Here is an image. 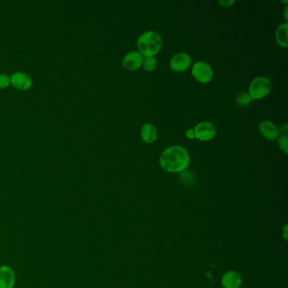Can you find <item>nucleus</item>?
I'll return each mask as SVG.
<instances>
[{"instance_id":"obj_1","label":"nucleus","mask_w":288,"mask_h":288,"mask_svg":"<svg viewBox=\"0 0 288 288\" xmlns=\"http://www.w3.org/2000/svg\"><path fill=\"white\" fill-rule=\"evenodd\" d=\"M159 163L164 171L179 174L186 170L190 166V154L183 146H169L161 154Z\"/></svg>"},{"instance_id":"obj_2","label":"nucleus","mask_w":288,"mask_h":288,"mask_svg":"<svg viewBox=\"0 0 288 288\" xmlns=\"http://www.w3.org/2000/svg\"><path fill=\"white\" fill-rule=\"evenodd\" d=\"M162 38L161 35L154 31L144 32L137 40L138 52L143 55V57H155L161 49Z\"/></svg>"},{"instance_id":"obj_3","label":"nucleus","mask_w":288,"mask_h":288,"mask_svg":"<svg viewBox=\"0 0 288 288\" xmlns=\"http://www.w3.org/2000/svg\"><path fill=\"white\" fill-rule=\"evenodd\" d=\"M271 81L265 76H258L250 82L249 92L253 100H260L267 96L271 91Z\"/></svg>"},{"instance_id":"obj_4","label":"nucleus","mask_w":288,"mask_h":288,"mask_svg":"<svg viewBox=\"0 0 288 288\" xmlns=\"http://www.w3.org/2000/svg\"><path fill=\"white\" fill-rule=\"evenodd\" d=\"M191 74L198 82L205 84L209 83L212 80L214 71L208 63L205 61H197L192 66Z\"/></svg>"},{"instance_id":"obj_5","label":"nucleus","mask_w":288,"mask_h":288,"mask_svg":"<svg viewBox=\"0 0 288 288\" xmlns=\"http://www.w3.org/2000/svg\"><path fill=\"white\" fill-rule=\"evenodd\" d=\"M194 133H195V138L197 140L207 142L212 140L216 135V129L215 125L207 121H203L195 125Z\"/></svg>"},{"instance_id":"obj_6","label":"nucleus","mask_w":288,"mask_h":288,"mask_svg":"<svg viewBox=\"0 0 288 288\" xmlns=\"http://www.w3.org/2000/svg\"><path fill=\"white\" fill-rule=\"evenodd\" d=\"M169 65L175 72H185L191 65V57L186 52H179L171 57Z\"/></svg>"},{"instance_id":"obj_7","label":"nucleus","mask_w":288,"mask_h":288,"mask_svg":"<svg viewBox=\"0 0 288 288\" xmlns=\"http://www.w3.org/2000/svg\"><path fill=\"white\" fill-rule=\"evenodd\" d=\"M143 55L138 51H131L125 55L122 60L123 67L125 70L135 71L140 69L142 65Z\"/></svg>"},{"instance_id":"obj_8","label":"nucleus","mask_w":288,"mask_h":288,"mask_svg":"<svg viewBox=\"0 0 288 288\" xmlns=\"http://www.w3.org/2000/svg\"><path fill=\"white\" fill-rule=\"evenodd\" d=\"M259 131L263 137L268 140H277L280 136V129L270 120H264L259 125Z\"/></svg>"},{"instance_id":"obj_9","label":"nucleus","mask_w":288,"mask_h":288,"mask_svg":"<svg viewBox=\"0 0 288 288\" xmlns=\"http://www.w3.org/2000/svg\"><path fill=\"white\" fill-rule=\"evenodd\" d=\"M11 83L15 88L26 91L31 88L32 85L31 76L24 72H16L11 77Z\"/></svg>"},{"instance_id":"obj_10","label":"nucleus","mask_w":288,"mask_h":288,"mask_svg":"<svg viewBox=\"0 0 288 288\" xmlns=\"http://www.w3.org/2000/svg\"><path fill=\"white\" fill-rule=\"evenodd\" d=\"M16 282V275L8 266L0 267V288H13Z\"/></svg>"},{"instance_id":"obj_11","label":"nucleus","mask_w":288,"mask_h":288,"mask_svg":"<svg viewBox=\"0 0 288 288\" xmlns=\"http://www.w3.org/2000/svg\"><path fill=\"white\" fill-rule=\"evenodd\" d=\"M140 137L143 142L146 144H152L157 139V130L155 125L146 123L140 130Z\"/></svg>"},{"instance_id":"obj_12","label":"nucleus","mask_w":288,"mask_h":288,"mask_svg":"<svg viewBox=\"0 0 288 288\" xmlns=\"http://www.w3.org/2000/svg\"><path fill=\"white\" fill-rule=\"evenodd\" d=\"M221 283L224 288H239L242 284V278L239 273L228 271L223 275Z\"/></svg>"},{"instance_id":"obj_13","label":"nucleus","mask_w":288,"mask_h":288,"mask_svg":"<svg viewBox=\"0 0 288 288\" xmlns=\"http://www.w3.org/2000/svg\"><path fill=\"white\" fill-rule=\"evenodd\" d=\"M288 24L287 22L280 24L275 30V41L281 47H287L288 46Z\"/></svg>"},{"instance_id":"obj_14","label":"nucleus","mask_w":288,"mask_h":288,"mask_svg":"<svg viewBox=\"0 0 288 288\" xmlns=\"http://www.w3.org/2000/svg\"><path fill=\"white\" fill-rule=\"evenodd\" d=\"M141 67L146 72H153L157 67V60L155 57H144Z\"/></svg>"},{"instance_id":"obj_15","label":"nucleus","mask_w":288,"mask_h":288,"mask_svg":"<svg viewBox=\"0 0 288 288\" xmlns=\"http://www.w3.org/2000/svg\"><path fill=\"white\" fill-rule=\"evenodd\" d=\"M253 101L254 100L252 99L250 95L248 92H245V91L240 92L236 97L237 105L241 106V107H245V106H249Z\"/></svg>"},{"instance_id":"obj_16","label":"nucleus","mask_w":288,"mask_h":288,"mask_svg":"<svg viewBox=\"0 0 288 288\" xmlns=\"http://www.w3.org/2000/svg\"><path fill=\"white\" fill-rule=\"evenodd\" d=\"M179 179L181 180V182L184 185H189L192 184L193 180H194V177L193 174L190 171H188L187 169L185 171L179 172Z\"/></svg>"},{"instance_id":"obj_17","label":"nucleus","mask_w":288,"mask_h":288,"mask_svg":"<svg viewBox=\"0 0 288 288\" xmlns=\"http://www.w3.org/2000/svg\"><path fill=\"white\" fill-rule=\"evenodd\" d=\"M278 146L280 147V150L285 154L288 153L287 150V135H280L278 137Z\"/></svg>"},{"instance_id":"obj_18","label":"nucleus","mask_w":288,"mask_h":288,"mask_svg":"<svg viewBox=\"0 0 288 288\" xmlns=\"http://www.w3.org/2000/svg\"><path fill=\"white\" fill-rule=\"evenodd\" d=\"M11 84V78L5 74H0V89L8 87Z\"/></svg>"},{"instance_id":"obj_19","label":"nucleus","mask_w":288,"mask_h":288,"mask_svg":"<svg viewBox=\"0 0 288 288\" xmlns=\"http://www.w3.org/2000/svg\"><path fill=\"white\" fill-rule=\"evenodd\" d=\"M185 136L186 137L189 138L190 140H192L195 138V133H194V130L193 129H190V130H188L185 133Z\"/></svg>"},{"instance_id":"obj_20","label":"nucleus","mask_w":288,"mask_h":288,"mask_svg":"<svg viewBox=\"0 0 288 288\" xmlns=\"http://www.w3.org/2000/svg\"><path fill=\"white\" fill-rule=\"evenodd\" d=\"M219 4H220L221 6H223V7L226 8V7H230L233 4H234V1H219Z\"/></svg>"},{"instance_id":"obj_21","label":"nucleus","mask_w":288,"mask_h":288,"mask_svg":"<svg viewBox=\"0 0 288 288\" xmlns=\"http://www.w3.org/2000/svg\"><path fill=\"white\" fill-rule=\"evenodd\" d=\"M286 11H287V7H286V8H285V20H287V18H286Z\"/></svg>"}]
</instances>
